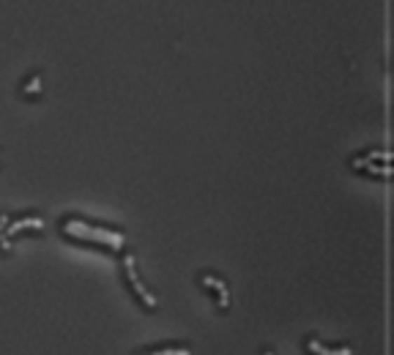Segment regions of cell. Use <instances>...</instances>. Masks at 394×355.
<instances>
[{"instance_id":"obj_1","label":"cell","mask_w":394,"mask_h":355,"mask_svg":"<svg viewBox=\"0 0 394 355\" xmlns=\"http://www.w3.org/2000/svg\"><path fill=\"white\" fill-rule=\"evenodd\" d=\"M63 232L66 235H74V238H90V241H102V244H110L115 249L123 246V235L118 232H107V230H96V227H88L83 221L72 218V221H63Z\"/></svg>"},{"instance_id":"obj_2","label":"cell","mask_w":394,"mask_h":355,"mask_svg":"<svg viewBox=\"0 0 394 355\" xmlns=\"http://www.w3.org/2000/svg\"><path fill=\"white\" fill-rule=\"evenodd\" d=\"M200 284L211 293V298H214V303H217L219 309H227V306H230V293H227L222 279H217L214 273H200Z\"/></svg>"},{"instance_id":"obj_3","label":"cell","mask_w":394,"mask_h":355,"mask_svg":"<svg viewBox=\"0 0 394 355\" xmlns=\"http://www.w3.org/2000/svg\"><path fill=\"white\" fill-rule=\"evenodd\" d=\"M304 350H307V355H353L351 347H323V342L318 336H310L304 342Z\"/></svg>"},{"instance_id":"obj_4","label":"cell","mask_w":394,"mask_h":355,"mask_svg":"<svg viewBox=\"0 0 394 355\" xmlns=\"http://www.w3.org/2000/svg\"><path fill=\"white\" fill-rule=\"evenodd\" d=\"M135 355H192L189 347H175V344H162V347H142Z\"/></svg>"},{"instance_id":"obj_5","label":"cell","mask_w":394,"mask_h":355,"mask_svg":"<svg viewBox=\"0 0 394 355\" xmlns=\"http://www.w3.org/2000/svg\"><path fill=\"white\" fill-rule=\"evenodd\" d=\"M44 224H41V218H22V221H17L14 227H8V235H14V232H20V230H41Z\"/></svg>"},{"instance_id":"obj_6","label":"cell","mask_w":394,"mask_h":355,"mask_svg":"<svg viewBox=\"0 0 394 355\" xmlns=\"http://www.w3.org/2000/svg\"><path fill=\"white\" fill-rule=\"evenodd\" d=\"M25 90H28V93H36V90H39V77H33V80H30V85H28V88H25Z\"/></svg>"},{"instance_id":"obj_7","label":"cell","mask_w":394,"mask_h":355,"mask_svg":"<svg viewBox=\"0 0 394 355\" xmlns=\"http://www.w3.org/2000/svg\"><path fill=\"white\" fill-rule=\"evenodd\" d=\"M260 355H274V353H271V350H266V353H260Z\"/></svg>"}]
</instances>
